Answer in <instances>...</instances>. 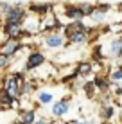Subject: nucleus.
<instances>
[{"label": "nucleus", "mask_w": 122, "mask_h": 124, "mask_svg": "<svg viewBox=\"0 0 122 124\" xmlns=\"http://www.w3.org/2000/svg\"><path fill=\"white\" fill-rule=\"evenodd\" d=\"M0 23H2V15H0Z\"/></svg>", "instance_id": "7c9ffc66"}, {"label": "nucleus", "mask_w": 122, "mask_h": 124, "mask_svg": "<svg viewBox=\"0 0 122 124\" xmlns=\"http://www.w3.org/2000/svg\"><path fill=\"white\" fill-rule=\"evenodd\" d=\"M13 6L14 7H27V4H25V0H16V2H13Z\"/></svg>", "instance_id": "bb28decb"}, {"label": "nucleus", "mask_w": 122, "mask_h": 124, "mask_svg": "<svg viewBox=\"0 0 122 124\" xmlns=\"http://www.w3.org/2000/svg\"><path fill=\"white\" fill-rule=\"evenodd\" d=\"M36 90H38V83L34 79L27 78L22 85H20V99H29V97H32Z\"/></svg>", "instance_id": "2eb2a0df"}, {"label": "nucleus", "mask_w": 122, "mask_h": 124, "mask_svg": "<svg viewBox=\"0 0 122 124\" xmlns=\"http://www.w3.org/2000/svg\"><path fill=\"white\" fill-rule=\"evenodd\" d=\"M70 110H72V97L70 95H61L50 104L49 115L54 121H65V119L68 117Z\"/></svg>", "instance_id": "7ed1b4c3"}, {"label": "nucleus", "mask_w": 122, "mask_h": 124, "mask_svg": "<svg viewBox=\"0 0 122 124\" xmlns=\"http://www.w3.org/2000/svg\"><path fill=\"white\" fill-rule=\"evenodd\" d=\"M40 23H41V18L36 15H31V13H27V16L23 18L22 22V27H23V32L25 36H36V34H41L40 32Z\"/></svg>", "instance_id": "1a4fd4ad"}, {"label": "nucleus", "mask_w": 122, "mask_h": 124, "mask_svg": "<svg viewBox=\"0 0 122 124\" xmlns=\"http://www.w3.org/2000/svg\"><path fill=\"white\" fill-rule=\"evenodd\" d=\"M119 67H120V68H122V65H119Z\"/></svg>", "instance_id": "473e14b6"}, {"label": "nucleus", "mask_w": 122, "mask_h": 124, "mask_svg": "<svg viewBox=\"0 0 122 124\" xmlns=\"http://www.w3.org/2000/svg\"><path fill=\"white\" fill-rule=\"evenodd\" d=\"M16 115H18V121H22L23 124H32L38 119L34 106H22V108L16 110Z\"/></svg>", "instance_id": "4468645a"}, {"label": "nucleus", "mask_w": 122, "mask_h": 124, "mask_svg": "<svg viewBox=\"0 0 122 124\" xmlns=\"http://www.w3.org/2000/svg\"><path fill=\"white\" fill-rule=\"evenodd\" d=\"M63 27H65V23L61 22V18L56 15V13H50V15L43 16L41 18V23H40V32L41 34H47V32H52V31H63Z\"/></svg>", "instance_id": "423d86ee"}, {"label": "nucleus", "mask_w": 122, "mask_h": 124, "mask_svg": "<svg viewBox=\"0 0 122 124\" xmlns=\"http://www.w3.org/2000/svg\"><path fill=\"white\" fill-rule=\"evenodd\" d=\"M108 56L110 58H122V36H115L110 40Z\"/></svg>", "instance_id": "dca6fc26"}, {"label": "nucleus", "mask_w": 122, "mask_h": 124, "mask_svg": "<svg viewBox=\"0 0 122 124\" xmlns=\"http://www.w3.org/2000/svg\"><path fill=\"white\" fill-rule=\"evenodd\" d=\"M117 9H119V11H120V13H122V2H120V4H119V6H117Z\"/></svg>", "instance_id": "c85d7f7f"}, {"label": "nucleus", "mask_w": 122, "mask_h": 124, "mask_svg": "<svg viewBox=\"0 0 122 124\" xmlns=\"http://www.w3.org/2000/svg\"><path fill=\"white\" fill-rule=\"evenodd\" d=\"M23 50H29L27 43H23V41H16V40H7V38H4L2 43H0V54H7V56L18 58L20 52H23Z\"/></svg>", "instance_id": "39448f33"}, {"label": "nucleus", "mask_w": 122, "mask_h": 124, "mask_svg": "<svg viewBox=\"0 0 122 124\" xmlns=\"http://www.w3.org/2000/svg\"><path fill=\"white\" fill-rule=\"evenodd\" d=\"M13 7V2H9V0H0V15H6L7 11H11Z\"/></svg>", "instance_id": "393cba45"}, {"label": "nucleus", "mask_w": 122, "mask_h": 124, "mask_svg": "<svg viewBox=\"0 0 122 124\" xmlns=\"http://www.w3.org/2000/svg\"><path fill=\"white\" fill-rule=\"evenodd\" d=\"M117 115V110L113 104H100L99 106V117L102 119V122H110L115 119Z\"/></svg>", "instance_id": "a211bd4d"}, {"label": "nucleus", "mask_w": 122, "mask_h": 124, "mask_svg": "<svg viewBox=\"0 0 122 124\" xmlns=\"http://www.w3.org/2000/svg\"><path fill=\"white\" fill-rule=\"evenodd\" d=\"M108 79L111 81V85H119L122 81V68L120 67H115L110 70V74H108Z\"/></svg>", "instance_id": "aec40b11"}, {"label": "nucleus", "mask_w": 122, "mask_h": 124, "mask_svg": "<svg viewBox=\"0 0 122 124\" xmlns=\"http://www.w3.org/2000/svg\"><path fill=\"white\" fill-rule=\"evenodd\" d=\"M13 124H23V122H22V121H18V119H16V121L13 122Z\"/></svg>", "instance_id": "c756f323"}, {"label": "nucleus", "mask_w": 122, "mask_h": 124, "mask_svg": "<svg viewBox=\"0 0 122 124\" xmlns=\"http://www.w3.org/2000/svg\"><path fill=\"white\" fill-rule=\"evenodd\" d=\"M27 16V9L25 7H11V11H7L6 15H2V22H16L22 23L23 18Z\"/></svg>", "instance_id": "ddd939ff"}, {"label": "nucleus", "mask_w": 122, "mask_h": 124, "mask_svg": "<svg viewBox=\"0 0 122 124\" xmlns=\"http://www.w3.org/2000/svg\"><path fill=\"white\" fill-rule=\"evenodd\" d=\"M41 50H59L63 47H66V40L59 31H52L41 36Z\"/></svg>", "instance_id": "20e7f679"}, {"label": "nucleus", "mask_w": 122, "mask_h": 124, "mask_svg": "<svg viewBox=\"0 0 122 124\" xmlns=\"http://www.w3.org/2000/svg\"><path fill=\"white\" fill-rule=\"evenodd\" d=\"M32 124H56L54 119H49V117H38Z\"/></svg>", "instance_id": "a878e982"}, {"label": "nucleus", "mask_w": 122, "mask_h": 124, "mask_svg": "<svg viewBox=\"0 0 122 124\" xmlns=\"http://www.w3.org/2000/svg\"><path fill=\"white\" fill-rule=\"evenodd\" d=\"M61 15L65 16L68 22H75V20H85V16H83V13L79 11L77 4H70V2L61 4Z\"/></svg>", "instance_id": "9b49d317"}, {"label": "nucleus", "mask_w": 122, "mask_h": 124, "mask_svg": "<svg viewBox=\"0 0 122 124\" xmlns=\"http://www.w3.org/2000/svg\"><path fill=\"white\" fill-rule=\"evenodd\" d=\"M25 9L31 15H36L40 18H43V16H47L54 11V4H50V2H29Z\"/></svg>", "instance_id": "9d476101"}, {"label": "nucleus", "mask_w": 122, "mask_h": 124, "mask_svg": "<svg viewBox=\"0 0 122 124\" xmlns=\"http://www.w3.org/2000/svg\"><path fill=\"white\" fill-rule=\"evenodd\" d=\"M56 99H57L56 88H38L32 95V101H34L36 106H50Z\"/></svg>", "instance_id": "0eeeda50"}, {"label": "nucleus", "mask_w": 122, "mask_h": 124, "mask_svg": "<svg viewBox=\"0 0 122 124\" xmlns=\"http://www.w3.org/2000/svg\"><path fill=\"white\" fill-rule=\"evenodd\" d=\"M77 7H79V11L83 13L85 18H88V16L93 13V9H95V6H93V4H90V2H81V4H77Z\"/></svg>", "instance_id": "4be33fe9"}, {"label": "nucleus", "mask_w": 122, "mask_h": 124, "mask_svg": "<svg viewBox=\"0 0 122 124\" xmlns=\"http://www.w3.org/2000/svg\"><path fill=\"white\" fill-rule=\"evenodd\" d=\"M83 90H85V93H86L88 97H93V95H95V92H97L92 81H86V83H83Z\"/></svg>", "instance_id": "b1692460"}, {"label": "nucleus", "mask_w": 122, "mask_h": 124, "mask_svg": "<svg viewBox=\"0 0 122 124\" xmlns=\"http://www.w3.org/2000/svg\"><path fill=\"white\" fill-rule=\"evenodd\" d=\"M92 83H93L95 90L100 92V93H106L108 90H110V86H111V81L108 79V76H102V74H97Z\"/></svg>", "instance_id": "f3484780"}, {"label": "nucleus", "mask_w": 122, "mask_h": 124, "mask_svg": "<svg viewBox=\"0 0 122 124\" xmlns=\"http://www.w3.org/2000/svg\"><path fill=\"white\" fill-rule=\"evenodd\" d=\"M2 34L4 38H7V40H16V41H22L25 36L23 32V27L22 23H16V22H2Z\"/></svg>", "instance_id": "6e6552de"}, {"label": "nucleus", "mask_w": 122, "mask_h": 124, "mask_svg": "<svg viewBox=\"0 0 122 124\" xmlns=\"http://www.w3.org/2000/svg\"><path fill=\"white\" fill-rule=\"evenodd\" d=\"M106 16H108V13H104V11H99V9H93V13H92L88 18L92 20L95 25H99V23H102L104 20H106Z\"/></svg>", "instance_id": "412c9836"}, {"label": "nucleus", "mask_w": 122, "mask_h": 124, "mask_svg": "<svg viewBox=\"0 0 122 124\" xmlns=\"http://www.w3.org/2000/svg\"><path fill=\"white\" fill-rule=\"evenodd\" d=\"M45 63H47V52H45V50H41V49H29L22 70L25 72V74H32V72H36L38 68H41Z\"/></svg>", "instance_id": "f03ea898"}, {"label": "nucleus", "mask_w": 122, "mask_h": 124, "mask_svg": "<svg viewBox=\"0 0 122 124\" xmlns=\"http://www.w3.org/2000/svg\"><path fill=\"white\" fill-rule=\"evenodd\" d=\"M115 95H122V86H119V85H117V88H115Z\"/></svg>", "instance_id": "cd10ccee"}, {"label": "nucleus", "mask_w": 122, "mask_h": 124, "mask_svg": "<svg viewBox=\"0 0 122 124\" xmlns=\"http://www.w3.org/2000/svg\"><path fill=\"white\" fill-rule=\"evenodd\" d=\"M95 72V65L93 61H86V59H81V61L75 63L74 67V74L75 78H88V76H92Z\"/></svg>", "instance_id": "f8f14e48"}, {"label": "nucleus", "mask_w": 122, "mask_h": 124, "mask_svg": "<svg viewBox=\"0 0 122 124\" xmlns=\"http://www.w3.org/2000/svg\"><path fill=\"white\" fill-rule=\"evenodd\" d=\"M120 121H122V112H120Z\"/></svg>", "instance_id": "2f4dec72"}, {"label": "nucleus", "mask_w": 122, "mask_h": 124, "mask_svg": "<svg viewBox=\"0 0 122 124\" xmlns=\"http://www.w3.org/2000/svg\"><path fill=\"white\" fill-rule=\"evenodd\" d=\"M63 124H97L95 119H66Z\"/></svg>", "instance_id": "5701e85b"}, {"label": "nucleus", "mask_w": 122, "mask_h": 124, "mask_svg": "<svg viewBox=\"0 0 122 124\" xmlns=\"http://www.w3.org/2000/svg\"><path fill=\"white\" fill-rule=\"evenodd\" d=\"M27 79V74L23 70H9L0 81V90L9 93L11 97L20 99V85Z\"/></svg>", "instance_id": "f257e3e1"}, {"label": "nucleus", "mask_w": 122, "mask_h": 124, "mask_svg": "<svg viewBox=\"0 0 122 124\" xmlns=\"http://www.w3.org/2000/svg\"><path fill=\"white\" fill-rule=\"evenodd\" d=\"M14 59L13 56H7V54H0V72H9V68L14 67Z\"/></svg>", "instance_id": "6ab92c4d"}]
</instances>
